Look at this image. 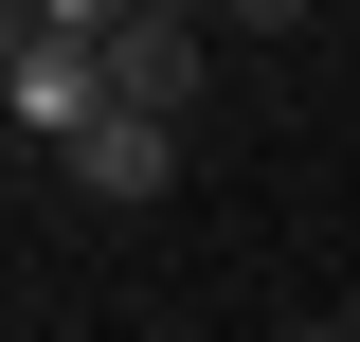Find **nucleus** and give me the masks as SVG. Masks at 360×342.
<instances>
[{
	"instance_id": "1",
	"label": "nucleus",
	"mask_w": 360,
	"mask_h": 342,
	"mask_svg": "<svg viewBox=\"0 0 360 342\" xmlns=\"http://www.w3.org/2000/svg\"><path fill=\"white\" fill-rule=\"evenodd\" d=\"M0 127H18V163H72L108 127V0H18L0 18Z\"/></svg>"
},
{
	"instance_id": "2",
	"label": "nucleus",
	"mask_w": 360,
	"mask_h": 342,
	"mask_svg": "<svg viewBox=\"0 0 360 342\" xmlns=\"http://www.w3.org/2000/svg\"><path fill=\"white\" fill-rule=\"evenodd\" d=\"M198 90H217V37H198L180 0H108V108H144V127H198Z\"/></svg>"
},
{
	"instance_id": "3",
	"label": "nucleus",
	"mask_w": 360,
	"mask_h": 342,
	"mask_svg": "<svg viewBox=\"0 0 360 342\" xmlns=\"http://www.w3.org/2000/svg\"><path fill=\"white\" fill-rule=\"evenodd\" d=\"M54 180H72L90 216H144V198H162V180H180V127H144V108H108V127H90V144H72V163H54Z\"/></svg>"
},
{
	"instance_id": "4",
	"label": "nucleus",
	"mask_w": 360,
	"mask_h": 342,
	"mask_svg": "<svg viewBox=\"0 0 360 342\" xmlns=\"http://www.w3.org/2000/svg\"><path fill=\"white\" fill-rule=\"evenodd\" d=\"M270 342H342V324H270Z\"/></svg>"
},
{
	"instance_id": "5",
	"label": "nucleus",
	"mask_w": 360,
	"mask_h": 342,
	"mask_svg": "<svg viewBox=\"0 0 360 342\" xmlns=\"http://www.w3.org/2000/svg\"><path fill=\"white\" fill-rule=\"evenodd\" d=\"M342 342H360V306H342Z\"/></svg>"
}]
</instances>
